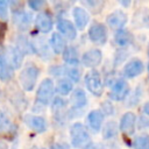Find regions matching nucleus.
<instances>
[{
	"label": "nucleus",
	"mask_w": 149,
	"mask_h": 149,
	"mask_svg": "<svg viewBox=\"0 0 149 149\" xmlns=\"http://www.w3.org/2000/svg\"><path fill=\"white\" fill-rule=\"evenodd\" d=\"M88 36H90V40L94 43H98V44L105 43L107 40V31L105 26L99 22L92 23L88 29Z\"/></svg>",
	"instance_id": "nucleus-5"
},
{
	"label": "nucleus",
	"mask_w": 149,
	"mask_h": 149,
	"mask_svg": "<svg viewBox=\"0 0 149 149\" xmlns=\"http://www.w3.org/2000/svg\"><path fill=\"white\" fill-rule=\"evenodd\" d=\"M62 73H65L73 81H78L79 78H80V71L74 66L73 68H69V69H64L63 68V72Z\"/></svg>",
	"instance_id": "nucleus-26"
},
{
	"label": "nucleus",
	"mask_w": 149,
	"mask_h": 149,
	"mask_svg": "<svg viewBox=\"0 0 149 149\" xmlns=\"http://www.w3.org/2000/svg\"><path fill=\"white\" fill-rule=\"evenodd\" d=\"M63 59L65 63L70 65H78L79 63V57H78V51L74 47H65L63 51Z\"/></svg>",
	"instance_id": "nucleus-19"
},
{
	"label": "nucleus",
	"mask_w": 149,
	"mask_h": 149,
	"mask_svg": "<svg viewBox=\"0 0 149 149\" xmlns=\"http://www.w3.org/2000/svg\"><path fill=\"white\" fill-rule=\"evenodd\" d=\"M148 56H149V44H148Z\"/></svg>",
	"instance_id": "nucleus-34"
},
{
	"label": "nucleus",
	"mask_w": 149,
	"mask_h": 149,
	"mask_svg": "<svg viewBox=\"0 0 149 149\" xmlns=\"http://www.w3.org/2000/svg\"><path fill=\"white\" fill-rule=\"evenodd\" d=\"M13 71H14V69L10 66V64L6 57V54L0 48V79L2 81L9 80L13 77Z\"/></svg>",
	"instance_id": "nucleus-13"
},
{
	"label": "nucleus",
	"mask_w": 149,
	"mask_h": 149,
	"mask_svg": "<svg viewBox=\"0 0 149 149\" xmlns=\"http://www.w3.org/2000/svg\"><path fill=\"white\" fill-rule=\"evenodd\" d=\"M102 120H104V114L99 111H92V112H90V114L87 116L88 126L94 133L100 130L101 125H102Z\"/></svg>",
	"instance_id": "nucleus-17"
},
{
	"label": "nucleus",
	"mask_w": 149,
	"mask_h": 149,
	"mask_svg": "<svg viewBox=\"0 0 149 149\" xmlns=\"http://www.w3.org/2000/svg\"><path fill=\"white\" fill-rule=\"evenodd\" d=\"M132 41V35L125 30V29H120L116 34H115V42L118 43V45L120 47H126Z\"/></svg>",
	"instance_id": "nucleus-23"
},
{
	"label": "nucleus",
	"mask_w": 149,
	"mask_h": 149,
	"mask_svg": "<svg viewBox=\"0 0 149 149\" xmlns=\"http://www.w3.org/2000/svg\"><path fill=\"white\" fill-rule=\"evenodd\" d=\"M128 93H129V86L126 80L116 79L113 81L111 93H109V97L113 100H122V99H125V97Z\"/></svg>",
	"instance_id": "nucleus-6"
},
{
	"label": "nucleus",
	"mask_w": 149,
	"mask_h": 149,
	"mask_svg": "<svg viewBox=\"0 0 149 149\" xmlns=\"http://www.w3.org/2000/svg\"><path fill=\"white\" fill-rule=\"evenodd\" d=\"M13 21L20 29H27L31 22V15L22 9L13 10Z\"/></svg>",
	"instance_id": "nucleus-14"
},
{
	"label": "nucleus",
	"mask_w": 149,
	"mask_h": 149,
	"mask_svg": "<svg viewBox=\"0 0 149 149\" xmlns=\"http://www.w3.org/2000/svg\"><path fill=\"white\" fill-rule=\"evenodd\" d=\"M54 83L51 79L45 78L42 80V83L38 86L37 93H36V101L41 105H48L51 101V98L54 95Z\"/></svg>",
	"instance_id": "nucleus-3"
},
{
	"label": "nucleus",
	"mask_w": 149,
	"mask_h": 149,
	"mask_svg": "<svg viewBox=\"0 0 149 149\" xmlns=\"http://www.w3.org/2000/svg\"><path fill=\"white\" fill-rule=\"evenodd\" d=\"M56 91L61 94V95H66L72 91V81L68 78H63L59 79L56 86Z\"/></svg>",
	"instance_id": "nucleus-22"
},
{
	"label": "nucleus",
	"mask_w": 149,
	"mask_h": 149,
	"mask_svg": "<svg viewBox=\"0 0 149 149\" xmlns=\"http://www.w3.org/2000/svg\"><path fill=\"white\" fill-rule=\"evenodd\" d=\"M85 83H86V87L88 88V91L92 94H94L97 97L102 94L104 85H102L101 77H100L98 71L92 70V71L87 72L86 76H85Z\"/></svg>",
	"instance_id": "nucleus-4"
},
{
	"label": "nucleus",
	"mask_w": 149,
	"mask_h": 149,
	"mask_svg": "<svg viewBox=\"0 0 149 149\" xmlns=\"http://www.w3.org/2000/svg\"><path fill=\"white\" fill-rule=\"evenodd\" d=\"M135 122H136V116L132 112H127L122 115L120 120V130L127 135H130L135 130Z\"/></svg>",
	"instance_id": "nucleus-10"
},
{
	"label": "nucleus",
	"mask_w": 149,
	"mask_h": 149,
	"mask_svg": "<svg viewBox=\"0 0 149 149\" xmlns=\"http://www.w3.org/2000/svg\"><path fill=\"white\" fill-rule=\"evenodd\" d=\"M143 111H144V113H146V114H148V115H149V101H148V102L144 105Z\"/></svg>",
	"instance_id": "nucleus-32"
},
{
	"label": "nucleus",
	"mask_w": 149,
	"mask_h": 149,
	"mask_svg": "<svg viewBox=\"0 0 149 149\" xmlns=\"http://www.w3.org/2000/svg\"><path fill=\"white\" fill-rule=\"evenodd\" d=\"M40 74V69L35 65L27 66L22 70L20 73V83L23 90L26 91H31L36 84V80Z\"/></svg>",
	"instance_id": "nucleus-2"
},
{
	"label": "nucleus",
	"mask_w": 149,
	"mask_h": 149,
	"mask_svg": "<svg viewBox=\"0 0 149 149\" xmlns=\"http://www.w3.org/2000/svg\"><path fill=\"white\" fill-rule=\"evenodd\" d=\"M126 22H127V15L122 10H115L107 16L108 26L114 29H119V30L122 29V27L126 24Z\"/></svg>",
	"instance_id": "nucleus-12"
},
{
	"label": "nucleus",
	"mask_w": 149,
	"mask_h": 149,
	"mask_svg": "<svg viewBox=\"0 0 149 149\" xmlns=\"http://www.w3.org/2000/svg\"><path fill=\"white\" fill-rule=\"evenodd\" d=\"M50 45H51L52 50L56 54H61L65 49V41H64V38H63V36L61 34L54 33L51 38H50Z\"/></svg>",
	"instance_id": "nucleus-21"
},
{
	"label": "nucleus",
	"mask_w": 149,
	"mask_h": 149,
	"mask_svg": "<svg viewBox=\"0 0 149 149\" xmlns=\"http://www.w3.org/2000/svg\"><path fill=\"white\" fill-rule=\"evenodd\" d=\"M73 17H74V22L78 29H84V27L87 24L88 22V14L85 9L80 8V7H76L73 8Z\"/></svg>",
	"instance_id": "nucleus-18"
},
{
	"label": "nucleus",
	"mask_w": 149,
	"mask_h": 149,
	"mask_svg": "<svg viewBox=\"0 0 149 149\" xmlns=\"http://www.w3.org/2000/svg\"><path fill=\"white\" fill-rule=\"evenodd\" d=\"M5 33H6V24L0 22V42H1L2 37L5 36Z\"/></svg>",
	"instance_id": "nucleus-29"
},
{
	"label": "nucleus",
	"mask_w": 149,
	"mask_h": 149,
	"mask_svg": "<svg viewBox=\"0 0 149 149\" xmlns=\"http://www.w3.org/2000/svg\"><path fill=\"white\" fill-rule=\"evenodd\" d=\"M0 17L7 20L8 17V3L5 0H0Z\"/></svg>",
	"instance_id": "nucleus-27"
},
{
	"label": "nucleus",
	"mask_w": 149,
	"mask_h": 149,
	"mask_svg": "<svg viewBox=\"0 0 149 149\" xmlns=\"http://www.w3.org/2000/svg\"><path fill=\"white\" fill-rule=\"evenodd\" d=\"M70 135L72 146L77 149H85L90 144V135L86 128L79 122H76L71 126Z\"/></svg>",
	"instance_id": "nucleus-1"
},
{
	"label": "nucleus",
	"mask_w": 149,
	"mask_h": 149,
	"mask_svg": "<svg viewBox=\"0 0 149 149\" xmlns=\"http://www.w3.org/2000/svg\"><path fill=\"white\" fill-rule=\"evenodd\" d=\"M12 127L10 120L7 115V113L0 111V133H5L7 130H9V128Z\"/></svg>",
	"instance_id": "nucleus-25"
},
{
	"label": "nucleus",
	"mask_w": 149,
	"mask_h": 149,
	"mask_svg": "<svg viewBox=\"0 0 149 149\" xmlns=\"http://www.w3.org/2000/svg\"><path fill=\"white\" fill-rule=\"evenodd\" d=\"M6 54V52H5ZM6 57L10 64V66L13 69H17L21 66L22 64V61H23V52L20 51L16 47H9L7 49V54H6Z\"/></svg>",
	"instance_id": "nucleus-15"
},
{
	"label": "nucleus",
	"mask_w": 149,
	"mask_h": 149,
	"mask_svg": "<svg viewBox=\"0 0 149 149\" xmlns=\"http://www.w3.org/2000/svg\"><path fill=\"white\" fill-rule=\"evenodd\" d=\"M51 149H64V147L59 143H56V144H52L51 146Z\"/></svg>",
	"instance_id": "nucleus-31"
},
{
	"label": "nucleus",
	"mask_w": 149,
	"mask_h": 149,
	"mask_svg": "<svg viewBox=\"0 0 149 149\" xmlns=\"http://www.w3.org/2000/svg\"><path fill=\"white\" fill-rule=\"evenodd\" d=\"M23 121L29 128H31L33 130H35L37 133H43L47 129V122L42 116H37V115H33V114H26L23 116Z\"/></svg>",
	"instance_id": "nucleus-7"
},
{
	"label": "nucleus",
	"mask_w": 149,
	"mask_h": 149,
	"mask_svg": "<svg viewBox=\"0 0 149 149\" xmlns=\"http://www.w3.org/2000/svg\"><path fill=\"white\" fill-rule=\"evenodd\" d=\"M101 58H102V54L99 49H91L83 55L81 62L86 68H94L100 64Z\"/></svg>",
	"instance_id": "nucleus-8"
},
{
	"label": "nucleus",
	"mask_w": 149,
	"mask_h": 149,
	"mask_svg": "<svg viewBox=\"0 0 149 149\" xmlns=\"http://www.w3.org/2000/svg\"><path fill=\"white\" fill-rule=\"evenodd\" d=\"M57 28L61 31V34L63 36H65L68 40H74L77 36V31L76 28L73 26L72 22H70L69 20H59L57 22Z\"/></svg>",
	"instance_id": "nucleus-16"
},
{
	"label": "nucleus",
	"mask_w": 149,
	"mask_h": 149,
	"mask_svg": "<svg viewBox=\"0 0 149 149\" xmlns=\"http://www.w3.org/2000/svg\"><path fill=\"white\" fill-rule=\"evenodd\" d=\"M28 5H29L30 8H33V9H40V8L44 5V2L41 1V0H33V1H29Z\"/></svg>",
	"instance_id": "nucleus-28"
},
{
	"label": "nucleus",
	"mask_w": 149,
	"mask_h": 149,
	"mask_svg": "<svg viewBox=\"0 0 149 149\" xmlns=\"http://www.w3.org/2000/svg\"><path fill=\"white\" fill-rule=\"evenodd\" d=\"M36 28L42 33H49L52 28V17L48 12H41L35 19Z\"/></svg>",
	"instance_id": "nucleus-11"
},
{
	"label": "nucleus",
	"mask_w": 149,
	"mask_h": 149,
	"mask_svg": "<svg viewBox=\"0 0 149 149\" xmlns=\"http://www.w3.org/2000/svg\"><path fill=\"white\" fill-rule=\"evenodd\" d=\"M134 149H149V136L148 135H140L134 140L133 143Z\"/></svg>",
	"instance_id": "nucleus-24"
},
{
	"label": "nucleus",
	"mask_w": 149,
	"mask_h": 149,
	"mask_svg": "<svg viewBox=\"0 0 149 149\" xmlns=\"http://www.w3.org/2000/svg\"><path fill=\"white\" fill-rule=\"evenodd\" d=\"M144 66H143V63L142 61L137 59V58H134V59H130L123 68V74L127 77V78H134L136 76H139L140 73H142Z\"/></svg>",
	"instance_id": "nucleus-9"
},
{
	"label": "nucleus",
	"mask_w": 149,
	"mask_h": 149,
	"mask_svg": "<svg viewBox=\"0 0 149 149\" xmlns=\"http://www.w3.org/2000/svg\"><path fill=\"white\" fill-rule=\"evenodd\" d=\"M71 102L73 105L74 108H81L86 105L87 102V99H86V94L84 93L83 90L80 88H77L72 92V95H71Z\"/></svg>",
	"instance_id": "nucleus-20"
},
{
	"label": "nucleus",
	"mask_w": 149,
	"mask_h": 149,
	"mask_svg": "<svg viewBox=\"0 0 149 149\" xmlns=\"http://www.w3.org/2000/svg\"><path fill=\"white\" fill-rule=\"evenodd\" d=\"M0 149H6V144H3V143H0Z\"/></svg>",
	"instance_id": "nucleus-33"
},
{
	"label": "nucleus",
	"mask_w": 149,
	"mask_h": 149,
	"mask_svg": "<svg viewBox=\"0 0 149 149\" xmlns=\"http://www.w3.org/2000/svg\"><path fill=\"white\" fill-rule=\"evenodd\" d=\"M85 149H104V148H102L100 144H91V143H90Z\"/></svg>",
	"instance_id": "nucleus-30"
}]
</instances>
